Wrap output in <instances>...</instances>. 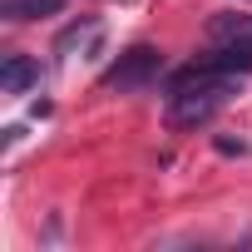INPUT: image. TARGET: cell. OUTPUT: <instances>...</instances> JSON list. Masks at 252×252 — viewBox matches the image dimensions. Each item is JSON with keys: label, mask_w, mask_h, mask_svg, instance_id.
<instances>
[{"label": "cell", "mask_w": 252, "mask_h": 252, "mask_svg": "<svg viewBox=\"0 0 252 252\" xmlns=\"http://www.w3.org/2000/svg\"><path fill=\"white\" fill-rule=\"evenodd\" d=\"M64 0H0V15L5 20H45V15H60Z\"/></svg>", "instance_id": "5b68a950"}, {"label": "cell", "mask_w": 252, "mask_h": 252, "mask_svg": "<svg viewBox=\"0 0 252 252\" xmlns=\"http://www.w3.org/2000/svg\"><path fill=\"white\" fill-rule=\"evenodd\" d=\"M35 84H40V60L10 55L5 64H0V89H5V94H25V89H35Z\"/></svg>", "instance_id": "277c9868"}, {"label": "cell", "mask_w": 252, "mask_h": 252, "mask_svg": "<svg viewBox=\"0 0 252 252\" xmlns=\"http://www.w3.org/2000/svg\"><path fill=\"white\" fill-rule=\"evenodd\" d=\"M232 84H178L168 89V129H198L213 124V114L222 109Z\"/></svg>", "instance_id": "7a4b0ae2"}, {"label": "cell", "mask_w": 252, "mask_h": 252, "mask_svg": "<svg viewBox=\"0 0 252 252\" xmlns=\"http://www.w3.org/2000/svg\"><path fill=\"white\" fill-rule=\"evenodd\" d=\"M163 69H168V55H163L158 45H134V50H124V55L104 69L99 89H104V94H139V89L158 84Z\"/></svg>", "instance_id": "6da1fadb"}, {"label": "cell", "mask_w": 252, "mask_h": 252, "mask_svg": "<svg viewBox=\"0 0 252 252\" xmlns=\"http://www.w3.org/2000/svg\"><path fill=\"white\" fill-rule=\"evenodd\" d=\"M94 35H99V20H94V15H79L74 25H64V30H60V40H55V55L64 60L69 50H79V45H84V40H94Z\"/></svg>", "instance_id": "8992f818"}, {"label": "cell", "mask_w": 252, "mask_h": 252, "mask_svg": "<svg viewBox=\"0 0 252 252\" xmlns=\"http://www.w3.org/2000/svg\"><path fill=\"white\" fill-rule=\"evenodd\" d=\"M208 40L213 45H252V15L247 10H218L208 20Z\"/></svg>", "instance_id": "3957f363"}]
</instances>
